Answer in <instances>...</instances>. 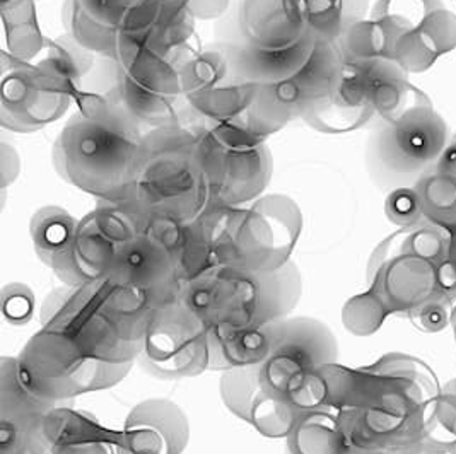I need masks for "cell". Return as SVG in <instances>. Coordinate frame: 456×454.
I'll use <instances>...</instances> for the list:
<instances>
[{
	"mask_svg": "<svg viewBox=\"0 0 456 454\" xmlns=\"http://www.w3.org/2000/svg\"><path fill=\"white\" fill-rule=\"evenodd\" d=\"M76 113L63 125L52 163L57 174L98 200H125L145 130L113 93L77 91Z\"/></svg>",
	"mask_w": 456,
	"mask_h": 454,
	"instance_id": "obj_1",
	"label": "cell"
},
{
	"mask_svg": "<svg viewBox=\"0 0 456 454\" xmlns=\"http://www.w3.org/2000/svg\"><path fill=\"white\" fill-rule=\"evenodd\" d=\"M154 311L135 290L103 279L52 290L43 303L42 327L62 331L94 361L134 368Z\"/></svg>",
	"mask_w": 456,
	"mask_h": 454,
	"instance_id": "obj_2",
	"label": "cell"
},
{
	"mask_svg": "<svg viewBox=\"0 0 456 454\" xmlns=\"http://www.w3.org/2000/svg\"><path fill=\"white\" fill-rule=\"evenodd\" d=\"M125 202L145 217L178 223H191L210 208L199 124L167 125L145 132Z\"/></svg>",
	"mask_w": 456,
	"mask_h": 454,
	"instance_id": "obj_3",
	"label": "cell"
},
{
	"mask_svg": "<svg viewBox=\"0 0 456 454\" xmlns=\"http://www.w3.org/2000/svg\"><path fill=\"white\" fill-rule=\"evenodd\" d=\"M216 267L275 272L286 267L303 231L299 206L281 193L245 207H212L195 219Z\"/></svg>",
	"mask_w": 456,
	"mask_h": 454,
	"instance_id": "obj_4",
	"label": "cell"
},
{
	"mask_svg": "<svg viewBox=\"0 0 456 454\" xmlns=\"http://www.w3.org/2000/svg\"><path fill=\"white\" fill-rule=\"evenodd\" d=\"M303 294L294 262L275 272L214 267L182 294V301L208 327L255 328L289 318Z\"/></svg>",
	"mask_w": 456,
	"mask_h": 454,
	"instance_id": "obj_5",
	"label": "cell"
},
{
	"mask_svg": "<svg viewBox=\"0 0 456 454\" xmlns=\"http://www.w3.org/2000/svg\"><path fill=\"white\" fill-rule=\"evenodd\" d=\"M452 232L433 224L396 231L374 249L370 289L390 312H415L428 304H448L441 269L448 258Z\"/></svg>",
	"mask_w": 456,
	"mask_h": 454,
	"instance_id": "obj_6",
	"label": "cell"
},
{
	"mask_svg": "<svg viewBox=\"0 0 456 454\" xmlns=\"http://www.w3.org/2000/svg\"><path fill=\"white\" fill-rule=\"evenodd\" d=\"M450 137V126L429 100L412 104L374 126L366 144L368 174L385 191L414 186L437 165Z\"/></svg>",
	"mask_w": 456,
	"mask_h": 454,
	"instance_id": "obj_7",
	"label": "cell"
},
{
	"mask_svg": "<svg viewBox=\"0 0 456 454\" xmlns=\"http://www.w3.org/2000/svg\"><path fill=\"white\" fill-rule=\"evenodd\" d=\"M132 366H113L87 357L65 333L42 327L16 357L22 385L43 400L63 405L87 393L124 381Z\"/></svg>",
	"mask_w": 456,
	"mask_h": 454,
	"instance_id": "obj_8",
	"label": "cell"
},
{
	"mask_svg": "<svg viewBox=\"0 0 456 454\" xmlns=\"http://www.w3.org/2000/svg\"><path fill=\"white\" fill-rule=\"evenodd\" d=\"M344 76V61L333 42H318L312 59L281 83L258 85L248 113L255 132L267 137L308 118L330 101Z\"/></svg>",
	"mask_w": 456,
	"mask_h": 454,
	"instance_id": "obj_9",
	"label": "cell"
},
{
	"mask_svg": "<svg viewBox=\"0 0 456 454\" xmlns=\"http://www.w3.org/2000/svg\"><path fill=\"white\" fill-rule=\"evenodd\" d=\"M370 18L390 40V53L409 74L429 70L456 48V14L443 0H376Z\"/></svg>",
	"mask_w": 456,
	"mask_h": 454,
	"instance_id": "obj_10",
	"label": "cell"
},
{
	"mask_svg": "<svg viewBox=\"0 0 456 454\" xmlns=\"http://www.w3.org/2000/svg\"><path fill=\"white\" fill-rule=\"evenodd\" d=\"M337 338L325 323L308 316H289L277 323L272 351L258 366V376L273 398L294 409L314 372L337 362Z\"/></svg>",
	"mask_w": 456,
	"mask_h": 454,
	"instance_id": "obj_11",
	"label": "cell"
},
{
	"mask_svg": "<svg viewBox=\"0 0 456 454\" xmlns=\"http://www.w3.org/2000/svg\"><path fill=\"white\" fill-rule=\"evenodd\" d=\"M144 214L125 200H100L79 221L72 245L53 273L65 286L103 280L125 245L142 232Z\"/></svg>",
	"mask_w": 456,
	"mask_h": 454,
	"instance_id": "obj_12",
	"label": "cell"
},
{
	"mask_svg": "<svg viewBox=\"0 0 456 454\" xmlns=\"http://www.w3.org/2000/svg\"><path fill=\"white\" fill-rule=\"evenodd\" d=\"M191 46L171 53L145 52L118 65V94L130 117L145 132L182 124V109L188 108L182 67Z\"/></svg>",
	"mask_w": 456,
	"mask_h": 454,
	"instance_id": "obj_13",
	"label": "cell"
},
{
	"mask_svg": "<svg viewBox=\"0 0 456 454\" xmlns=\"http://www.w3.org/2000/svg\"><path fill=\"white\" fill-rule=\"evenodd\" d=\"M208 325L180 299L158 308L139 362L158 379H185L208 371Z\"/></svg>",
	"mask_w": 456,
	"mask_h": 454,
	"instance_id": "obj_14",
	"label": "cell"
},
{
	"mask_svg": "<svg viewBox=\"0 0 456 454\" xmlns=\"http://www.w3.org/2000/svg\"><path fill=\"white\" fill-rule=\"evenodd\" d=\"M2 63L0 126L14 134H35L59 122L76 93L33 62H20L5 52Z\"/></svg>",
	"mask_w": 456,
	"mask_h": 454,
	"instance_id": "obj_15",
	"label": "cell"
},
{
	"mask_svg": "<svg viewBox=\"0 0 456 454\" xmlns=\"http://www.w3.org/2000/svg\"><path fill=\"white\" fill-rule=\"evenodd\" d=\"M199 142L210 182V208L249 206L264 195L273 174L267 142L223 144L206 124H199Z\"/></svg>",
	"mask_w": 456,
	"mask_h": 454,
	"instance_id": "obj_16",
	"label": "cell"
},
{
	"mask_svg": "<svg viewBox=\"0 0 456 454\" xmlns=\"http://www.w3.org/2000/svg\"><path fill=\"white\" fill-rule=\"evenodd\" d=\"M190 0H134L115 31L111 61L124 65L137 55L178 52L195 35Z\"/></svg>",
	"mask_w": 456,
	"mask_h": 454,
	"instance_id": "obj_17",
	"label": "cell"
},
{
	"mask_svg": "<svg viewBox=\"0 0 456 454\" xmlns=\"http://www.w3.org/2000/svg\"><path fill=\"white\" fill-rule=\"evenodd\" d=\"M234 40L258 52L286 53L318 45L306 0H240Z\"/></svg>",
	"mask_w": 456,
	"mask_h": 454,
	"instance_id": "obj_18",
	"label": "cell"
},
{
	"mask_svg": "<svg viewBox=\"0 0 456 454\" xmlns=\"http://www.w3.org/2000/svg\"><path fill=\"white\" fill-rule=\"evenodd\" d=\"M106 279L135 290L154 310L180 299L187 288L173 251L145 226L120 249Z\"/></svg>",
	"mask_w": 456,
	"mask_h": 454,
	"instance_id": "obj_19",
	"label": "cell"
},
{
	"mask_svg": "<svg viewBox=\"0 0 456 454\" xmlns=\"http://www.w3.org/2000/svg\"><path fill=\"white\" fill-rule=\"evenodd\" d=\"M57 407L22 385L16 357L0 362V454H42L45 417Z\"/></svg>",
	"mask_w": 456,
	"mask_h": 454,
	"instance_id": "obj_20",
	"label": "cell"
},
{
	"mask_svg": "<svg viewBox=\"0 0 456 454\" xmlns=\"http://www.w3.org/2000/svg\"><path fill=\"white\" fill-rule=\"evenodd\" d=\"M190 441L185 412L167 398L135 405L117 433V454H183Z\"/></svg>",
	"mask_w": 456,
	"mask_h": 454,
	"instance_id": "obj_21",
	"label": "cell"
},
{
	"mask_svg": "<svg viewBox=\"0 0 456 454\" xmlns=\"http://www.w3.org/2000/svg\"><path fill=\"white\" fill-rule=\"evenodd\" d=\"M219 393L229 412L269 439H286L299 417L264 388L258 366L223 372Z\"/></svg>",
	"mask_w": 456,
	"mask_h": 454,
	"instance_id": "obj_22",
	"label": "cell"
},
{
	"mask_svg": "<svg viewBox=\"0 0 456 454\" xmlns=\"http://www.w3.org/2000/svg\"><path fill=\"white\" fill-rule=\"evenodd\" d=\"M42 454H117V433L87 412L57 405L43 422Z\"/></svg>",
	"mask_w": 456,
	"mask_h": 454,
	"instance_id": "obj_23",
	"label": "cell"
},
{
	"mask_svg": "<svg viewBox=\"0 0 456 454\" xmlns=\"http://www.w3.org/2000/svg\"><path fill=\"white\" fill-rule=\"evenodd\" d=\"M305 124L325 135H340L373 126L371 94L362 74L354 65L344 63L342 81L330 101L305 118Z\"/></svg>",
	"mask_w": 456,
	"mask_h": 454,
	"instance_id": "obj_24",
	"label": "cell"
},
{
	"mask_svg": "<svg viewBox=\"0 0 456 454\" xmlns=\"http://www.w3.org/2000/svg\"><path fill=\"white\" fill-rule=\"evenodd\" d=\"M132 2L134 0H65L62 5L65 33L98 57L111 59L117 26Z\"/></svg>",
	"mask_w": 456,
	"mask_h": 454,
	"instance_id": "obj_25",
	"label": "cell"
},
{
	"mask_svg": "<svg viewBox=\"0 0 456 454\" xmlns=\"http://www.w3.org/2000/svg\"><path fill=\"white\" fill-rule=\"evenodd\" d=\"M279 321L255 327H208V371L228 372L260 366L269 357Z\"/></svg>",
	"mask_w": 456,
	"mask_h": 454,
	"instance_id": "obj_26",
	"label": "cell"
},
{
	"mask_svg": "<svg viewBox=\"0 0 456 454\" xmlns=\"http://www.w3.org/2000/svg\"><path fill=\"white\" fill-rule=\"evenodd\" d=\"M256 91V84L247 83L234 74L210 89L188 96L187 106L202 124H228L248 117Z\"/></svg>",
	"mask_w": 456,
	"mask_h": 454,
	"instance_id": "obj_27",
	"label": "cell"
},
{
	"mask_svg": "<svg viewBox=\"0 0 456 454\" xmlns=\"http://www.w3.org/2000/svg\"><path fill=\"white\" fill-rule=\"evenodd\" d=\"M286 454H346L340 412L310 410L299 413L286 437Z\"/></svg>",
	"mask_w": 456,
	"mask_h": 454,
	"instance_id": "obj_28",
	"label": "cell"
},
{
	"mask_svg": "<svg viewBox=\"0 0 456 454\" xmlns=\"http://www.w3.org/2000/svg\"><path fill=\"white\" fill-rule=\"evenodd\" d=\"M98 61L100 57L96 53L84 48L81 43L65 33L57 38H46L42 52L33 63L77 94Z\"/></svg>",
	"mask_w": 456,
	"mask_h": 454,
	"instance_id": "obj_29",
	"label": "cell"
},
{
	"mask_svg": "<svg viewBox=\"0 0 456 454\" xmlns=\"http://www.w3.org/2000/svg\"><path fill=\"white\" fill-rule=\"evenodd\" d=\"M79 219L59 206L38 208L29 221V236L37 256L52 270L61 265L72 245Z\"/></svg>",
	"mask_w": 456,
	"mask_h": 454,
	"instance_id": "obj_30",
	"label": "cell"
},
{
	"mask_svg": "<svg viewBox=\"0 0 456 454\" xmlns=\"http://www.w3.org/2000/svg\"><path fill=\"white\" fill-rule=\"evenodd\" d=\"M0 18L5 33L4 52L14 61L33 62L46 42L38 24L37 0H16L0 5Z\"/></svg>",
	"mask_w": 456,
	"mask_h": 454,
	"instance_id": "obj_31",
	"label": "cell"
},
{
	"mask_svg": "<svg viewBox=\"0 0 456 454\" xmlns=\"http://www.w3.org/2000/svg\"><path fill=\"white\" fill-rule=\"evenodd\" d=\"M424 223L456 231V176L437 167L424 173L414 185Z\"/></svg>",
	"mask_w": 456,
	"mask_h": 454,
	"instance_id": "obj_32",
	"label": "cell"
},
{
	"mask_svg": "<svg viewBox=\"0 0 456 454\" xmlns=\"http://www.w3.org/2000/svg\"><path fill=\"white\" fill-rule=\"evenodd\" d=\"M320 42H335L354 22L370 18V0H306Z\"/></svg>",
	"mask_w": 456,
	"mask_h": 454,
	"instance_id": "obj_33",
	"label": "cell"
},
{
	"mask_svg": "<svg viewBox=\"0 0 456 454\" xmlns=\"http://www.w3.org/2000/svg\"><path fill=\"white\" fill-rule=\"evenodd\" d=\"M231 76H234V70L224 43L210 45L200 52H191L182 67L185 98L210 89Z\"/></svg>",
	"mask_w": 456,
	"mask_h": 454,
	"instance_id": "obj_34",
	"label": "cell"
},
{
	"mask_svg": "<svg viewBox=\"0 0 456 454\" xmlns=\"http://www.w3.org/2000/svg\"><path fill=\"white\" fill-rule=\"evenodd\" d=\"M333 43L337 45L344 63L366 62L379 57H392L388 35L385 28L379 22L374 21L373 18L354 22Z\"/></svg>",
	"mask_w": 456,
	"mask_h": 454,
	"instance_id": "obj_35",
	"label": "cell"
},
{
	"mask_svg": "<svg viewBox=\"0 0 456 454\" xmlns=\"http://www.w3.org/2000/svg\"><path fill=\"white\" fill-rule=\"evenodd\" d=\"M390 314L392 312L383 304V301L370 289L354 296L346 303L342 310V321L353 335L368 336L379 330Z\"/></svg>",
	"mask_w": 456,
	"mask_h": 454,
	"instance_id": "obj_36",
	"label": "cell"
},
{
	"mask_svg": "<svg viewBox=\"0 0 456 454\" xmlns=\"http://www.w3.org/2000/svg\"><path fill=\"white\" fill-rule=\"evenodd\" d=\"M385 214L388 221L400 229L424 224V215L414 186H402L388 191L385 200Z\"/></svg>",
	"mask_w": 456,
	"mask_h": 454,
	"instance_id": "obj_37",
	"label": "cell"
},
{
	"mask_svg": "<svg viewBox=\"0 0 456 454\" xmlns=\"http://www.w3.org/2000/svg\"><path fill=\"white\" fill-rule=\"evenodd\" d=\"M2 312L11 325H26L35 312V294L24 284H9L2 290Z\"/></svg>",
	"mask_w": 456,
	"mask_h": 454,
	"instance_id": "obj_38",
	"label": "cell"
},
{
	"mask_svg": "<svg viewBox=\"0 0 456 454\" xmlns=\"http://www.w3.org/2000/svg\"><path fill=\"white\" fill-rule=\"evenodd\" d=\"M21 173V158L14 145L0 142V190L5 191L12 185Z\"/></svg>",
	"mask_w": 456,
	"mask_h": 454,
	"instance_id": "obj_39",
	"label": "cell"
},
{
	"mask_svg": "<svg viewBox=\"0 0 456 454\" xmlns=\"http://www.w3.org/2000/svg\"><path fill=\"white\" fill-rule=\"evenodd\" d=\"M231 0H190V11L197 21H214L226 16Z\"/></svg>",
	"mask_w": 456,
	"mask_h": 454,
	"instance_id": "obj_40",
	"label": "cell"
},
{
	"mask_svg": "<svg viewBox=\"0 0 456 454\" xmlns=\"http://www.w3.org/2000/svg\"><path fill=\"white\" fill-rule=\"evenodd\" d=\"M414 318H419L422 328L426 331H441L448 325V312L444 304H428L426 308L415 312Z\"/></svg>",
	"mask_w": 456,
	"mask_h": 454,
	"instance_id": "obj_41",
	"label": "cell"
},
{
	"mask_svg": "<svg viewBox=\"0 0 456 454\" xmlns=\"http://www.w3.org/2000/svg\"><path fill=\"white\" fill-rule=\"evenodd\" d=\"M436 167L444 171V173H448V174L456 176V132L450 137V141H448V144L444 147V150H443V154H441Z\"/></svg>",
	"mask_w": 456,
	"mask_h": 454,
	"instance_id": "obj_42",
	"label": "cell"
},
{
	"mask_svg": "<svg viewBox=\"0 0 456 454\" xmlns=\"http://www.w3.org/2000/svg\"><path fill=\"white\" fill-rule=\"evenodd\" d=\"M448 260L450 263L453 265V269L456 270V231L452 232V238H450V249H448Z\"/></svg>",
	"mask_w": 456,
	"mask_h": 454,
	"instance_id": "obj_43",
	"label": "cell"
},
{
	"mask_svg": "<svg viewBox=\"0 0 456 454\" xmlns=\"http://www.w3.org/2000/svg\"><path fill=\"white\" fill-rule=\"evenodd\" d=\"M11 2H16V0H0V5H7ZM37 2H40V0H37Z\"/></svg>",
	"mask_w": 456,
	"mask_h": 454,
	"instance_id": "obj_44",
	"label": "cell"
},
{
	"mask_svg": "<svg viewBox=\"0 0 456 454\" xmlns=\"http://www.w3.org/2000/svg\"><path fill=\"white\" fill-rule=\"evenodd\" d=\"M452 318H453V320H452V321H453V328H455V336H456V311H455V312H453V316H452Z\"/></svg>",
	"mask_w": 456,
	"mask_h": 454,
	"instance_id": "obj_45",
	"label": "cell"
}]
</instances>
